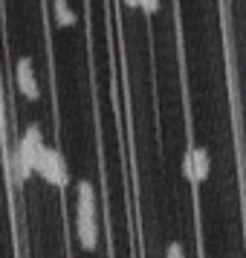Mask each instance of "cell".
<instances>
[{
    "label": "cell",
    "mask_w": 246,
    "mask_h": 258,
    "mask_svg": "<svg viewBox=\"0 0 246 258\" xmlns=\"http://www.w3.org/2000/svg\"><path fill=\"white\" fill-rule=\"evenodd\" d=\"M75 235H78V244L87 252H93L96 241H99V226H96V221H75Z\"/></svg>",
    "instance_id": "cell-5"
},
{
    "label": "cell",
    "mask_w": 246,
    "mask_h": 258,
    "mask_svg": "<svg viewBox=\"0 0 246 258\" xmlns=\"http://www.w3.org/2000/svg\"><path fill=\"white\" fill-rule=\"evenodd\" d=\"M15 79H18V90H21L29 102H38V99H41V87H38V82H35V73H32V61L29 58L18 61Z\"/></svg>",
    "instance_id": "cell-3"
},
{
    "label": "cell",
    "mask_w": 246,
    "mask_h": 258,
    "mask_svg": "<svg viewBox=\"0 0 246 258\" xmlns=\"http://www.w3.org/2000/svg\"><path fill=\"white\" fill-rule=\"evenodd\" d=\"M35 171L44 177L47 183H52V186H58V188H64L67 183H70V174H67V163H64L61 151L49 148V145H44V148L38 151Z\"/></svg>",
    "instance_id": "cell-1"
},
{
    "label": "cell",
    "mask_w": 246,
    "mask_h": 258,
    "mask_svg": "<svg viewBox=\"0 0 246 258\" xmlns=\"http://www.w3.org/2000/svg\"><path fill=\"white\" fill-rule=\"evenodd\" d=\"M165 258H186V249H183V244H168V249H165Z\"/></svg>",
    "instance_id": "cell-7"
},
{
    "label": "cell",
    "mask_w": 246,
    "mask_h": 258,
    "mask_svg": "<svg viewBox=\"0 0 246 258\" xmlns=\"http://www.w3.org/2000/svg\"><path fill=\"white\" fill-rule=\"evenodd\" d=\"M139 9L142 12H148V15L159 12V0H139Z\"/></svg>",
    "instance_id": "cell-8"
},
{
    "label": "cell",
    "mask_w": 246,
    "mask_h": 258,
    "mask_svg": "<svg viewBox=\"0 0 246 258\" xmlns=\"http://www.w3.org/2000/svg\"><path fill=\"white\" fill-rule=\"evenodd\" d=\"M209 171H211V157L209 151L203 148V145H197V148H191V151L186 154V160H183V174L194 183V186H200L203 180H209Z\"/></svg>",
    "instance_id": "cell-2"
},
{
    "label": "cell",
    "mask_w": 246,
    "mask_h": 258,
    "mask_svg": "<svg viewBox=\"0 0 246 258\" xmlns=\"http://www.w3.org/2000/svg\"><path fill=\"white\" fill-rule=\"evenodd\" d=\"M52 15H55V24L58 26H75V21H78L67 0H52Z\"/></svg>",
    "instance_id": "cell-6"
},
{
    "label": "cell",
    "mask_w": 246,
    "mask_h": 258,
    "mask_svg": "<svg viewBox=\"0 0 246 258\" xmlns=\"http://www.w3.org/2000/svg\"><path fill=\"white\" fill-rule=\"evenodd\" d=\"M78 203H75V221H96V188L90 180H81L78 186Z\"/></svg>",
    "instance_id": "cell-4"
}]
</instances>
